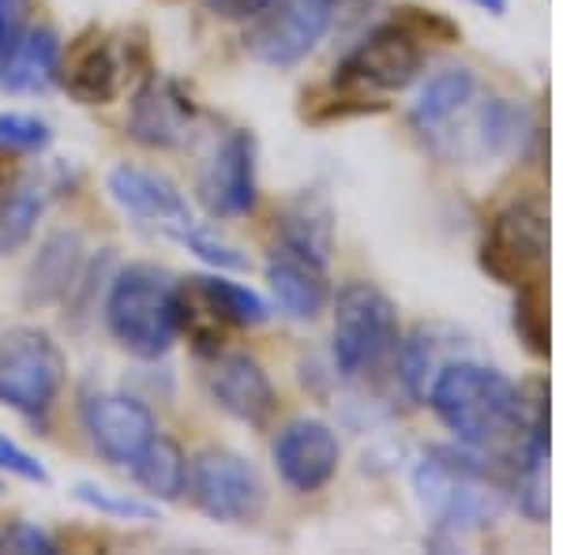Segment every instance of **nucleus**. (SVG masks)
Wrapping results in <instances>:
<instances>
[{
	"label": "nucleus",
	"instance_id": "c756f323",
	"mask_svg": "<svg viewBox=\"0 0 563 555\" xmlns=\"http://www.w3.org/2000/svg\"><path fill=\"white\" fill-rule=\"evenodd\" d=\"M26 26H31V0H0V65L12 57Z\"/></svg>",
	"mask_w": 563,
	"mask_h": 555
},
{
	"label": "nucleus",
	"instance_id": "a878e982",
	"mask_svg": "<svg viewBox=\"0 0 563 555\" xmlns=\"http://www.w3.org/2000/svg\"><path fill=\"white\" fill-rule=\"evenodd\" d=\"M398 357V379L406 384L413 398H424V390H429L432 376L440 371V364H435V345H432V334L424 331H413L406 342H398L395 349Z\"/></svg>",
	"mask_w": 563,
	"mask_h": 555
},
{
	"label": "nucleus",
	"instance_id": "4be33fe9",
	"mask_svg": "<svg viewBox=\"0 0 563 555\" xmlns=\"http://www.w3.org/2000/svg\"><path fill=\"white\" fill-rule=\"evenodd\" d=\"M132 480L143 488V496H151L154 503H174V499L185 496L188 488V458L180 451L177 440L169 435H154L147 443V451L129 466Z\"/></svg>",
	"mask_w": 563,
	"mask_h": 555
},
{
	"label": "nucleus",
	"instance_id": "6ab92c4d",
	"mask_svg": "<svg viewBox=\"0 0 563 555\" xmlns=\"http://www.w3.org/2000/svg\"><path fill=\"white\" fill-rule=\"evenodd\" d=\"M60 38L53 26H26L12 57L0 65V87L8 95H45L57 84Z\"/></svg>",
	"mask_w": 563,
	"mask_h": 555
},
{
	"label": "nucleus",
	"instance_id": "1a4fd4ad",
	"mask_svg": "<svg viewBox=\"0 0 563 555\" xmlns=\"http://www.w3.org/2000/svg\"><path fill=\"white\" fill-rule=\"evenodd\" d=\"M481 263L504 286H538L549 270V218L538 203H515L493 218Z\"/></svg>",
	"mask_w": 563,
	"mask_h": 555
},
{
	"label": "nucleus",
	"instance_id": "20e7f679",
	"mask_svg": "<svg viewBox=\"0 0 563 555\" xmlns=\"http://www.w3.org/2000/svg\"><path fill=\"white\" fill-rule=\"evenodd\" d=\"M334 368L342 376H368L398 349V308L384 289L368 281H346L334 293V331H331Z\"/></svg>",
	"mask_w": 563,
	"mask_h": 555
},
{
	"label": "nucleus",
	"instance_id": "ddd939ff",
	"mask_svg": "<svg viewBox=\"0 0 563 555\" xmlns=\"http://www.w3.org/2000/svg\"><path fill=\"white\" fill-rule=\"evenodd\" d=\"M271 458L289 491H320L334 480L342 462V443L334 428L320 417H297L271 443Z\"/></svg>",
	"mask_w": 563,
	"mask_h": 555
},
{
	"label": "nucleus",
	"instance_id": "9b49d317",
	"mask_svg": "<svg viewBox=\"0 0 563 555\" xmlns=\"http://www.w3.org/2000/svg\"><path fill=\"white\" fill-rule=\"evenodd\" d=\"M79 424L98 458L117 469H129L158 435L151 409L121 390H87L79 398Z\"/></svg>",
	"mask_w": 563,
	"mask_h": 555
},
{
	"label": "nucleus",
	"instance_id": "6e6552de",
	"mask_svg": "<svg viewBox=\"0 0 563 555\" xmlns=\"http://www.w3.org/2000/svg\"><path fill=\"white\" fill-rule=\"evenodd\" d=\"M339 15V0H271L267 8L249 20L244 49L271 68H294L323 42Z\"/></svg>",
	"mask_w": 563,
	"mask_h": 555
},
{
	"label": "nucleus",
	"instance_id": "2f4dec72",
	"mask_svg": "<svg viewBox=\"0 0 563 555\" xmlns=\"http://www.w3.org/2000/svg\"><path fill=\"white\" fill-rule=\"evenodd\" d=\"M271 0H203V8L218 20H230V23H249L267 8Z\"/></svg>",
	"mask_w": 563,
	"mask_h": 555
},
{
	"label": "nucleus",
	"instance_id": "f03ea898",
	"mask_svg": "<svg viewBox=\"0 0 563 555\" xmlns=\"http://www.w3.org/2000/svg\"><path fill=\"white\" fill-rule=\"evenodd\" d=\"M413 491L421 511L432 522L435 541H462L466 533L485 530L499 518L504 491L488 477V466L477 451L435 447L417 462Z\"/></svg>",
	"mask_w": 563,
	"mask_h": 555
},
{
	"label": "nucleus",
	"instance_id": "423d86ee",
	"mask_svg": "<svg viewBox=\"0 0 563 555\" xmlns=\"http://www.w3.org/2000/svg\"><path fill=\"white\" fill-rule=\"evenodd\" d=\"M424 68V34L410 23H379L368 31L334 71V87L365 102L368 95L406 90Z\"/></svg>",
	"mask_w": 563,
	"mask_h": 555
},
{
	"label": "nucleus",
	"instance_id": "473e14b6",
	"mask_svg": "<svg viewBox=\"0 0 563 555\" xmlns=\"http://www.w3.org/2000/svg\"><path fill=\"white\" fill-rule=\"evenodd\" d=\"M470 4H477L481 12H488V15H504L507 12V0H470Z\"/></svg>",
	"mask_w": 563,
	"mask_h": 555
},
{
	"label": "nucleus",
	"instance_id": "72a5a7b5",
	"mask_svg": "<svg viewBox=\"0 0 563 555\" xmlns=\"http://www.w3.org/2000/svg\"><path fill=\"white\" fill-rule=\"evenodd\" d=\"M0 552H8V533H0Z\"/></svg>",
	"mask_w": 563,
	"mask_h": 555
},
{
	"label": "nucleus",
	"instance_id": "9d476101",
	"mask_svg": "<svg viewBox=\"0 0 563 555\" xmlns=\"http://www.w3.org/2000/svg\"><path fill=\"white\" fill-rule=\"evenodd\" d=\"M106 192L117 203V211L129 214L135 225L143 230L166 236L185 248V241L192 236L199 225V218L192 214L188 199L180 196V188L169 177L154 169H140V166H113L106 177Z\"/></svg>",
	"mask_w": 563,
	"mask_h": 555
},
{
	"label": "nucleus",
	"instance_id": "412c9836",
	"mask_svg": "<svg viewBox=\"0 0 563 555\" xmlns=\"http://www.w3.org/2000/svg\"><path fill=\"white\" fill-rule=\"evenodd\" d=\"M188 286H192V293L203 300L207 312H214V320L222 326H260V323H267V315H271L267 300H263L256 289L244 286V281L225 278V270L188 278Z\"/></svg>",
	"mask_w": 563,
	"mask_h": 555
},
{
	"label": "nucleus",
	"instance_id": "5701e85b",
	"mask_svg": "<svg viewBox=\"0 0 563 555\" xmlns=\"http://www.w3.org/2000/svg\"><path fill=\"white\" fill-rule=\"evenodd\" d=\"M530 132L526 109L507 102V98H488L470 121V143H474L477 158H504V154L519 151V143Z\"/></svg>",
	"mask_w": 563,
	"mask_h": 555
},
{
	"label": "nucleus",
	"instance_id": "c85d7f7f",
	"mask_svg": "<svg viewBox=\"0 0 563 555\" xmlns=\"http://www.w3.org/2000/svg\"><path fill=\"white\" fill-rule=\"evenodd\" d=\"M0 473L20 477L26 485H49V469L31 451H23L15 440H8V435H0Z\"/></svg>",
	"mask_w": 563,
	"mask_h": 555
},
{
	"label": "nucleus",
	"instance_id": "aec40b11",
	"mask_svg": "<svg viewBox=\"0 0 563 555\" xmlns=\"http://www.w3.org/2000/svg\"><path fill=\"white\" fill-rule=\"evenodd\" d=\"M84 267V244L76 233H53L38 248L26 275V300L31 304H53V300L68 297V289L79 281Z\"/></svg>",
	"mask_w": 563,
	"mask_h": 555
},
{
	"label": "nucleus",
	"instance_id": "393cba45",
	"mask_svg": "<svg viewBox=\"0 0 563 555\" xmlns=\"http://www.w3.org/2000/svg\"><path fill=\"white\" fill-rule=\"evenodd\" d=\"M71 496H76L84 507H90L95 514L117 518V522H151V518L158 514V507L147 503V499H135L129 491L95 485V480H79V485L71 488Z\"/></svg>",
	"mask_w": 563,
	"mask_h": 555
},
{
	"label": "nucleus",
	"instance_id": "dca6fc26",
	"mask_svg": "<svg viewBox=\"0 0 563 555\" xmlns=\"http://www.w3.org/2000/svg\"><path fill=\"white\" fill-rule=\"evenodd\" d=\"M267 289L275 304L289 320H316L331 300V286H327V259L312 256V252L297 248V244L282 241L267 256Z\"/></svg>",
	"mask_w": 563,
	"mask_h": 555
},
{
	"label": "nucleus",
	"instance_id": "b1692460",
	"mask_svg": "<svg viewBox=\"0 0 563 555\" xmlns=\"http://www.w3.org/2000/svg\"><path fill=\"white\" fill-rule=\"evenodd\" d=\"M45 211V196L38 185H12L0 199V256L20 252L38 230V218Z\"/></svg>",
	"mask_w": 563,
	"mask_h": 555
},
{
	"label": "nucleus",
	"instance_id": "a211bd4d",
	"mask_svg": "<svg viewBox=\"0 0 563 555\" xmlns=\"http://www.w3.org/2000/svg\"><path fill=\"white\" fill-rule=\"evenodd\" d=\"M477 98V76L466 65H448L432 71L421 87H417L410 102V121L424 135L443 132L459 113H466L470 102Z\"/></svg>",
	"mask_w": 563,
	"mask_h": 555
},
{
	"label": "nucleus",
	"instance_id": "2eb2a0df",
	"mask_svg": "<svg viewBox=\"0 0 563 555\" xmlns=\"http://www.w3.org/2000/svg\"><path fill=\"white\" fill-rule=\"evenodd\" d=\"M57 84L79 106H109L124 90V60L106 31H84L79 38L60 45Z\"/></svg>",
	"mask_w": 563,
	"mask_h": 555
},
{
	"label": "nucleus",
	"instance_id": "f8f14e48",
	"mask_svg": "<svg viewBox=\"0 0 563 555\" xmlns=\"http://www.w3.org/2000/svg\"><path fill=\"white\" fill-rule=\"evenodd\" d=\"M199 203L211 218H244L256 211L260 177H256V140L249 132H230L211 151L196 180Z\"/></svg>",
	"mask_w": 563,
	"mask_h": 555
},
{
	"label": "nucleus",
	"instance_id": "0eeeda50",
	"mask_svg": "<svg viewBox=\"0 0 563 555\" xmlns=\"http://www.w3.org/2000/svg\"><path fill=\"white\" fill-rule=\"evenodd\" d=\"M188 496H192L196 511L207 514L211 522L244 525L256 522L267 507V488H263L260 473L241 454L211 447L199 451L188 462Z\"/></svg>",
	"mask_w": 563,
	"mask_h": 555
},
{
	"label": "nucleus",
	"instance_id": "f3484780",
	"mask_svg": "<svg viewBox=\"0 0 563 555\" xmlns=\"http://www.w3.org/2000/svg\"><path fill=\"white\" fill-rule=\"evenodd\" d=\"M196 124V102L174 79H147L132 98L129 135L151 151H174Z\"/></svg>",
	"mask_w": 563,
	"mask_h": 555
},
{
	"label": "nucleus",
	"instance_id": "cd10ccee",
	"mask_svg": "<svg viewBox=\"0 0 563 555\" xmlns=\"http://www.w3.org/2000/svg\"><path fill=\"white\" fill-rule=\"evenodd\" d=\"M515 331L522 334V342L530 345L538 357H549V312H544V289L522 286L519 300H515Z\"/></svg>",
	"mask_w": 563,
	"mask_h": 555
},
{
	"label": "nucleus",
	"instance_id": "4468645a",
	"mask_svg": "<svg viewBox=\"0 0 563 555\" xmlns=\"http://www.w3.org/2000/svg\"><path fill=\"white\" fill-rule=\"evenodd\" d=\"M203 387L211 395V402L230 413L233 421L263 428L275 417L278 395L271 376L263 371V364L249 353H211L203 368Z\"/></svg>",
	"mask_w": 563,
	"mask_h": 555
},
{
	"label": "nucleus",
	"instance_id": "bb28decb",
	"mask_svg": "<svg viewBox=\"0 0 563 555\" xmlns=\"http://www.w3.org/2000/svg\"><path fill=\"white\" fill-rule=\"evenodd\" d=\"M53 143V129L34 113L8 109L0 113V151L8 154H42Z\"/></svg>",
	"mask_w": 563,
	"mask_h": 555
},
{
	"label": "nucleus",
	"instance_id": "f257e3e1",
	"mask_svg": "<svg viewBox=\"0 0 563 555\" xmlns=\"http://www.w3.org/2000/svg\"><path fill=\"white\" fill-rule=\"evenodd\" d=\"M432 413L440 417L443 428L462 443V447L488 454L507 451L519 440H526V406L522 395L504 371L488 368L477 360H451L432 376L429 390Z\"/></svg>",
	"mask_w": 563,
	"mask_h": 555
},
{
	"label": "nucleus",
	"instance_id": "7ed1b4c3",
	"mask_svg": "<svg viewBox=\"0 0 563 555\" xmlns=\"http://www.w3.org/2000/svg\"><path fill=\"white\" fill-rule=\"evenodd\" d=\"M109 338L140 360H158L180 338V281L154 263H129L102 304Z\"/></svg>",
	"mask_w": 563,
	"mask_h": 555
},
{
	"label": "nucleus",
	"instance_id": "39448f33",
	"mask_svg": "<svg viewBox=\"0 0 563 555\" xmlns=\"http://www.w3.org/2000/svg\"><path fill=\"white\" fill-rule=\"evenodd\" d=\"M65 353L38 326L0 334V406L23 421H45L65 387Z\"/></svg>",
	"mask_w": 563,
	"mask_h": 555
},
{
	"label": "nucleus",
	"instance_id": "7c9ffc66",
	"mask_svg": "<svg viewBox=\"0 0 563 555\" xmlns=\"http://www.w3.org/2000/svg\"><path fill=\"white\" fill-rule=\"evenodd\" d=\"M8 552H42V555H53L57 552V541H53L49 533L38 530V525H31V522H20L12 533H8Z\"/></svg>",
	"mask_w": 563,
	"mask_h": 555
}]
</instances>
